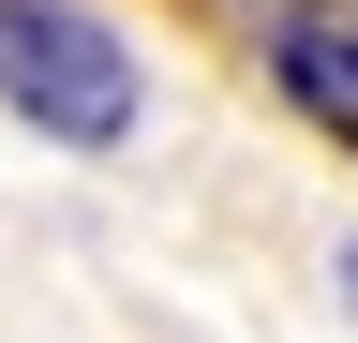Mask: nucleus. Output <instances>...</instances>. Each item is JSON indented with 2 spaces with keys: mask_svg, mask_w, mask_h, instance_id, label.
<instances>
[{
  "mask_svg": "<svg viewBox=\"0 0 358 343\" xmlns=\"http://www.w3.org/2000/svg\"><path fill=\"white\" fill-rule=\"evenodd\" d=\"M0 119L45 149H134L150 60L105 0H0Z\"/></svg>",
  "mask_w": 358,
  "mask_h": 343,
  "instance_id": "nucleus-1",
  "label": "nucleus"
},
{
  "mask_svg": "<svg viewBox=\"0 0 358 343\" xmlns=\"http://www.w3.org/2000/svg\"><path fill=\"white\" fill-rule=\"evenodd\" d=\"M329 298H343V314H358V224H343V254H329Z\"/></svg>",
  "mask_w": 358,
  "mask_h": 343,
  "instance_id": "nucleus-3",
  "label": "nucleus"
},
{
  "mask_svg": "<svg viewBox=\"0 0 358 343\" xmlns=\"http://www.w3.org/2000/svg\"><path fill=\"white\" fill-rule=\"evenodd\" d=\"M209 30L268 75V105L313 119L358 164V0H209Z\"/></svg>",
  "mask_w": 358,
  "mask_h": 343,
  "instance_id": "nucleus-2",
  "label": "nucleus"
}]
</instances>
